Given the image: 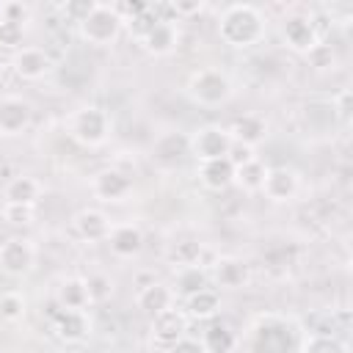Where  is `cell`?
Listing matches in <instances>:
<instances>
[{"mask_svg":"<svg viewBox=\"0 0 353 353\" xmlns=\"http://www.w3.org/2000/svg\"><path fill=\"white\" fill-rule=\"evenodd\" d=\"M212 279L221 290H243L251 281V268L237 256H218L212 262Z\"/></svg>","mask_w":353,"mask_h":353,"instance_id":"cell-12","label":"cell"},{"mask_svg":"<svg viewBox=\"0 0 353 353\" xmlns=\"http://www.w3.org/2000/svg\"><path fill=\"white\" fill-rule=\"evenodd\" d=\"M0 19H8V22H19L25 25L30 19V8L25 3H17V0H8L0 6Z\"/></svg>","mask_w":353,"mask_h":353,"instance_id":"cell-36","label":"cell"},{"mask_svg":"<svg viewBox=\"0 0 353 353\" xmlns=\"http://www.w3.org/2000/svg\"><path fill=\"white\" fill-rule=\"evenodd\" d=\"M55 301L61 309H69V312H85V306L91 303L88 301V287H85V279H63L58 292H55Z\"/></svg>","mask_w":353,"mask_h":353,"instance_id":"cell-22","label":"cell"},{"mask_svg":"<svg viewBox=\"0 0 353 353\" xmlns=\"http://www.w3.org/2000/svg\"><path fill=\"white\" fill-rule=\"evenodd\" d=\"M143 50L154 58H163V55H171L179 44V30L174 22H154V28L141 39Z\"/></svg>","mask_w":353,"mask_h":353,"instance_id":"cell-17","label":"cell"},{"mask_svg":"<svg viewBox=\"0 0 353 353\" xmlns=\"http://www.w3.org/2000/svg\"><path fill=\"white\" fill-rule=\"evenodd\" d=\"M218 36L223 44H229L234 50L254 47L265 36V17L259 8L248 6V3L226 6L218 19Z\"/></svg>","mask_w":353,"mask_h":353,"instance_id":"cell-1","label":"cell"},{"mask_svg":"<svg viewBox=\"0 0 353 353\" xmlns=\"http://www.w3.org/2000/svg\"><path fill=\"white\" fill-rule=\"evenodd\" d=\"M221 312V292L207 287L190 298H185V314L196 317V320H212Z\"/></svg>","mask_w":353,"mask_h":353,"instance_id":"cell-23","label":"cell"},{"mask_svg":"<svg viewBox=\"0 0 353 353\" xmlns=\"http://www.w3.org/2000/svg\"><path fill=\"white\" fill-rule=\"evenodd\" d=\"M105 243L110 245V251L119 259H132L143 248V232L135 223H116V226H110V234Z\"/></svg>","mask_w":353,"mask_h":353,"instance_id":"cell-14","label":"cell"},{"mask_svg":"<svg viewBox=\"0 0 353 353\" xmlns=\"http://www.w3.org/2000/svg\"><path fill=\"white\" fill-rule=\"evenodd\" d=\"M306 61H309V66H312L314 72H334V69H336V52H334V47L325 44V41H317V44L306 52Z\"/></svg>","mask_w":353,"mask_h":353,"instance_id":"cell-29","label":"cell"},{"mask_svg":"<svg viewBox=\"0 0 353 353\" xmlns=\"http://www.w3.org/2000/svg\"><path fill=\"white\" fill-rule=\"evenodd\" d=\"M168 353H207L204 347H201V342L199 339H190V336H185V339H179Z\"/></svg>","mask_w":353,"mask_h":353,"instance_id":"cell-39","label":"cell"},{"mask_svg":"<svg viewBox=\"0 0 353 353\" xmlns=\"http://www.w3.org/2000/svg\"><path fill=\"white\" fill-rule=\"evenodd\" d=\"M188 336V314L179 309H165L152 317V350L168 353L179 339Z\"/></svg>","mask_w":353,"mask_h":353,"instance_id":"cell-5","label":"cell"},{"mask_svg":"<svg viewBox=\"0 0 353 353\" xmlns=\"http://www.w3.org/2000/svg\"><path fill=\"white\" fill-rule=\"evenodd\" d=\"M72 226H74L77 237L85 240V243H102V240H108V234H110V221H108V215H105L102 210H94V207L80 210V212L72 218Z\"/></svg>","mask_w":353,"mask_h":353,"instance_id":"cell-16","label":"cell"},{"mask_svg":"<svg viewBox=\"0 0 353 353\" xmlns=\"http://www.w3.org/2000/svg\"><path fill=\"white\" fill-rule=\"evenodd\" d=\"M207 256V248L196 240H185V243H176L171 251H168V259L176 265V268H193V265H201ZM204 268V265H201Z\"/></svg>","mask_w":353,"mask_h":353,"instance_id":"cell-28","label":"cell"},{"mask_svg":"<svg viewBox=\"0 0 353 353\" xmlns=\"http://www.w3.org/2000/svg\"><path fill=\"white\" fill-rule=\"evenodd\" d=\"M91 193L99 201H124L132 193V176L116 165L102 168L91 176Z\"/></svg>","mask_w":353,"mask_h":353,"instance_id":"cell-7","label":"cell"},{"mask_svg":"<svg viewBox=\"0 0 353 353\" xmlns=\"http://www.w3.org/2000/svg\"><path fill=\"white\" fill-rule=\"evenodd\" d=\"M234 345H237V336L226 323H210L201 334V347L207 353H232Z\"/></svg>","mask_w":353,"mask_h":353,"instance_id":"cell-24","label":"cell"},{"mask_svg":"<svg viewBox=\"0 0 353 353\" xmlns=\"http://www.w3.org/2000/svg\"><path fill=\"white\" fill-rule=\"evenodd\" d=\"M281 39L292 52H301V55H306L320 41L312 17H303V14H292L281 22Z\"/></svg>","mask_w":353,"mask_h":353,"instance_id":"cell-10","label":"cell"},{"mask_svg":"<svg viewBox=\"0 0 353 353\" xmlns=\"http://www.w3.org/2000/svg\"><path fill=\"white\" fill-rule=\"evenodd\" d=\"M121 28H124L121 17H119L116 8L108 6V3H94V8L77 22L80 36H83L88 44H94V47H108V44H113V41L119 39Z\"/></svg>","mask_w":353,"mask_h":353,"instance_id":"cell-2","label":"cell"},{"mask_svg":"<svg viewBox=\"0 0 353 353\" xmlns=\"http://www.w3.org/2000/svg\"><path fill=\"white\" fill-rule=\"evenodd\" d=\"M11 66H14L17 77H22V80H41L52 69V58L41 47H22L14 52Z\"/></svg>","mask_w":353,"mask_h":353,"instance_id":"cell-11","label":"cell"},{"mask_svg":"<svg viewBox=\"0 0 353 353\" xmlns=\"http://www.w3.org/2000/svg\"><path fill=\"white\" fill-rule=\"evenodd\" d=\"M229 163L237 168V165H243V163H248V160H254L256 154H254V149L251 146H243V143H232V149H229Z\"/></svg>","mask_w":353,"mask_h":353,"instance_id":"cell-37","label":"cell"},{"mask_svg":"<svg viewBox=\"0 0 353 353\" xmlns=\"http://www.w3.org/2000/svg\"><path fill=\"white\" fill-rule=\"evenodd\" d=\"M171 8H174V17L179 19V17H188V14H199V11H204V3H171Z\"/></svg>","mask_w":353,"mask_h":353,"instance_id":"cell-40","label":"cell"},{"mask_svg":"<svg viewBox=\"0 0 353 353\" xmlns=\"http://www.w3.org/2000/svg\"><path fill=\"white\" fill-rule=\"evenodd\" d=\"M138 309L143 312V314H149V317H154V314H160V312H165V309H171L174 306V290L168 287V284H160V281H152V284H146V287H141V292H138Z\"/></svg>","mask_w":353,"mask_h":353,"instance_id":"cell-19","label":"cell"},{"mask_svg":"<svg viewBox=\"0 0 353 353\" xmlns=\"http://www.w3.org/2000/svg\"><path fill=\"white\" fill-rule=\"evenodd\" d=\"M41 196V185L28 176V174H19V176H11L3 188V199L6 204H36V199Z\"/></svg>","mask_w":353,"mask_h":353,"instance_id":"cell-21","label":"cell"},{"mask_svg":"<svg viewBox=\"0 0 353 353\" xmlns=\"http://www.w3.org/2000/svg\"><path fill=\"white\" fill-rule=\"evenodd\" d=\"M30 119H33V108L28 99L14 97V94L0 97V135L6 138L22 135L30 127Z\"/></svg>","mask_w":353,"mask_h":353,"instance_id":"cell-9","label":"cell"},{"mask_svg":"<svg viewBox=\"0 0 353 353\" xmlns=\"http://www.w3.org/2000/svg\"><path fill=\"white\" fill-rule=\"evenodd\" d=\"M3 218L11 226H30L36 221V210L30 204H3Z\"/></svg>","mask_w":353,"mask_h":353,"instance_id":"cell-33","label":"cell"},{"mask_svg":"<svg viewBox=\"0 0 353 353\" xmlns=\"http://www.w3.org/2000/svg\"><path fill=\"white\" fill-rule=\"evenodd\" d=\"M22 39H25V25L0 19V50L17 52V50H22Z\"/></svg>","mask_w":353,"mask_h":353,"instance_id":"cell-31","label":"cell"},{"mask_svg":"<svg viewBox=\"0 0 353 353\" xmlns=\"http://www.w3.org/2000/svg\"><path fill=\"white\" fill-rule=\"evenodd\" d=\"M331 110H336L342 119H347V113H350V88H342V91L331 99Z\"/></svg>","mask_w":353,"mask_h":353,"instance_id":"cell-38","label":"cell"},{"mask_svg":"<svg viewBox=\"0 0 353 353\" xmlns=\"http://www.w3.org/2000/svg\"><path fill=\"white\" fill-rule=\"evenodd\" d=\"M188 152H190V146H188V138H185L182 132H168V135H163V138L154 143V157H157L160 163H168V165L179 163Z\"/></svg>","mask_w":353,"mask_h":353,"instance_id":"cell-26","label":"cell"},{"mask_svg":"<svg viewBox=\"0 0 353 353\" xmlns=\"http://www.w3.org/2000/svg\"><path fill=\"white\" fill-rule=\"evenodd\" d=\"M91 331V323L85 317V312H69L61 309L55 314V336L63 342H83Z\"/></svg>","mask_w":353,"mask_h":353,"instance_id":"cell-20","label":"cell"},{"mask_svg":"<svg viewBox=\"0 0 353 353\" xmlns=\"http://www.w3.org/2000/svg\"><path fill=\"white\" fill-rule=\"evenodd\" d=\"M176 292L182 298H190L201 290L210 287V273L201 268V265H193V268H176V281H174Z\"/></svg>","mask_w":353,"mask_h":353,"instance_id":"cell-25","label":"cell"},{"mask_svg":"<svg viewBox=\"0 0 353 353\" xmlns=\"http://www.w3.org/2000/svg\"><path fill=\"white\" fill-rule=\"evenodd\" d=\"M154 22H157V19H154V14H152V11H149V6H146V11H143V14H138L135 19H130L124 28L130 30V36H132V39H138V41H141V39L154 28Z\"/></svg>","mask_w":353,"mask_h":353,"instance_id":"cell-35","label":"cell"},{"mask_svg":"<svg viewBox=\"0 0 353 353\" xmlns=\"http://www.w3.org/2000/svg\"><path fill=\"white\" fill-rule=\"evenodd\" d=\"M226 132H229L232 143H243V146H251V149H254L256 143L265 141V135H268V121H265L262 116H256V113H243V116L232 119V124L226 127Z\"/></svg>","mask_w":353,"mask_h":353,"instance_id":"cell-15","label":"cell"},{"mask_svg":"<svg viewBox=\"0 0 353 353\" xmlns=\"http://www.w3.org/2000/svg\"><path fill=\"white\" fill-rule=\"evenodd\" d=\"M0 314H3L8 323L22 320V314H25V298H22L19 292H6V295L0 298Z\"/></svg>","mask_w":353,"mask_h":353,"instance_id":"cell-34","label":"cell"},{"mask_svg":"<svg viewBox=\"0 0 353 353\" xmlns=\"http://www.w3.org/2000/svg\"><path fill=\"white\" fill-rule=\"evenodd\" d=\"M262 193L276 201V204H284V201H292L295 193H298V174L292 168H268L265 174V182H262Z\"/></svg>","mask_w":353,"mask_h":353,"instance_id":"cell-13","label":"cell"},{"mask_svg":"<svg viewBox=\"0 0 353 353\" xmlns=\"http://www.w3.org/2000/svg\"><path fill=\"white\" fill-rule=\"evenodd\" d=\"M301 353H347V347L334 334H312L301 345Z\"/></svg>","mask_w":353,"mask_h":353,"instance_id":"cell-30","label":"cell"},{"mask_svg":"<svg viewBox=\"0 0 353 353\" xmlns=\"http://www.w3.org/2000/svg\"><path fill=\"white\" fill-rule=\"evenodd\" d=\"M188 94L201 108H218L232 97V80L221 69H199L188 80Z\"/></svg>","mask_w":353,"mask_h":353,"instance_id":"cell-3","label":"cell"},{"mask_svg":"<svg viewBox=\"0 0 353 353\" xmlns=\"http://www.w3.org/2000/svg\"><path fill=\"white\" fill-rule=\"evenodd\" d=\"M199 179L207 190H226L229 185H234V165L229 163V157H218V160H204L199 163Z\"/></svg>","mask_w":353,"mask_h":353,"instance_id":"cell-18","label":"cell"},{"mask_svg":"<svg viewBox=\"0 0 353 353\" xmlns=\"http://www.w3.org/2000/svg\"><path fill=\"white\" fill-rule=\"evenodd\" d=\"M33 262H36V248L30 245V240H22V237H11L0 245V270L6 276H28L33 270Z\"/></svg>","mask_w":353,"mask_h":353,"instance_id":"cell-8","label":"cell"},{"mask_svg":"<svg viewBox=\"0 0 353 353\" xmlns=\"http://www.w3.org/2000/svg\"><path fill=\"white\" fill-rule=\"evenodd\" d=\"M91 8H94V3H69V6H66V14H69L74 22H80Z\"/></svg>","mask_w":353,"mask_h":353,"instance_id":"cell-41","label":"cell"},{"mask_svg":"<svg viewBox=\"0 0 353 353\" xmlns=\"http://www.w3.org/2000/svg\"><path fill=\"white\" fill-rule=\"evenodd\" d=\"M85 287H88V301L91 303H105L110 295H113V281L102 273H94L85 279Z\"/></svg>","mask_w":353,"mask_h":353,"instance_id":"cell-32","label":"cell"},{"mask_svg":"<svg viewBox=\"0 0 353 353\" xmlns=\"http://www.w3.org/2000/svg\"><path fill=\"white\" fill-rule=\"evenodd\" d=\"M188 146L199 157V163H204V160L226 157L229 149H232V138H229L226 127H221V124H204V127H199L193 132V138H188Z\"/></svg>","mask_w":353,"mask_h":353,"instance_id":"cell-6","label":"cell"},{"mask_svg":"<svg viewBox=\"0 0 353 353\" xmlns=\"http://www.w3.org/2000/svg\"><path fill=\"white\" fill-rule=\"evenodd\" d=\"M69 135L83 146H102L110 138V119L99 105H85L69 119Z\"/></svg>","mask_w":353,"mask_h":353,"instance_id":"cell-4","label":"cell"},{"mask_svg":"<svg viewBox=\"0 0 353 353\" xmlns=\"http://www.w3.org/2000/svg\"><path fill=\"white\" fill-rule=\"evenodd\" d=\"M265 174H268V165H265L259 157H254V160H248V163H243V165L234 168V182H237L243 190L256 193V190H262Z\"/></svg>","mask_w":353,"mask_h":353,"instance_id":"cell-27","label":"cell"}]
</instances>
